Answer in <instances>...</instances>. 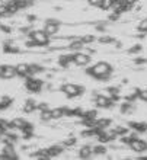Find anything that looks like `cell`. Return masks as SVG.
<instances>
[{
	"label": "cell",
	"instance_id": "20",
	"mask_svg": "<svg viewBox=\"0 0 147 160\" xmlns=\"http://www.w3.org/2000/svg\"><path fill=\"white\" fill-rule=\"evenodd\" d=\"M119 111H121V114H130V112H133V111H134V105H133L131 102L125 101V102H124V103L121 105Z\"/></svg>",
	"mask_w": 147,
	"mask_h": 160
},
{
	"label": "cell",
	"instance_id": "38",
	"mask_svg": "<svg viewBox=\"0 0 147 160\" xmlns=\"http://www.w3.org/2000/svg\"><path fill=\"white\" fill-rule=\"evenodd\" d=\"M88 2L90 6H98V8H101L102 4V0H88Z\"/></svg>",
	"mask_w": 147,
	"mask_h": 160
},
{
	"label": "cell",
	"instance_id": "22",
	"mask_svg": "<svg viewBox=\"0 0 147 160\" xmlns=\"http://www.w3.org/2000/svg\"><path fill=\"white\" fill-rule=\"evenodd\" d=\"M111 122L112 121H111L109 118H101L96 121V127L98 128H102V130H106V128L111 125Z\"/></svg>",
	"mask_w": 147,
	"mask_h": 160
},
{
	"label": "cell",
	"instance_id": "9",
	"mask_svg": "<svg viewBox=\"0 0 147 160\" xmlns=\"http://www.w3.org/2000/svg\"><path fill=\"white\" fill-rule=\"evenodd\" d=\"M72 63H74V54H64V55H60L58 58V64L61 67H68Z\"/></svg>",
	"mask_w": 147,
	"mask_h": 160
},
{
	"label": "cell",
	"instance_id": "4",
	"mask_svg": "<svg viewBox=\"0 0 147 160\" xmlns=\"http://www.w3.org/2000/svg\"><path fill=\"white\" fill-rule=\"evenodd\" d=\"M25 88L31 93H38V92H41V89H42V82L35 79L34 76H28V77H25Z\"/></svg>",
	"mask_w": 147,
	"mask_h": 160
},
{
	"label": "cell",
	"instance_id": "6",
	"mask_svg": "<svg viewBox=\"0 0 147 160\" xmlns=\"http://www.w3.org/2000/svg\"><path fill=\"white\" fill-rule=\"evenodd\" d=\"M95 105L98 108H111L114 106V102L109 96H105V95H98L95 98Z\"/></svg>",
	"mask_w": 147,
	"mask_h": 160
},
{
	"label": "cell",
	"instance_id": "33",
	"mask_svg": "<svg viewBox=\"0 0 147 160\" xmlns=\"http://www.w3.org/2000/svg\"><path fill=\"white\" fill-rule=\"evenodd\" d=\"M82 41L84 42V45H86V44H92V42L95 41V37H93V35H84V37H82Z\"/></svg>",
	"mask_w": 147,
	"mask_h": 160
},
{
	"label": "cell",
	"instance_id": "25",
	"mask_svg": "<svg viewBox=\"0 0 147 160\" xmlns=\"http://www.w3.org/2000/svg\"><path fill=\"white\" fill-rule=\"evenodd\" d=\"M39 118H41V121H51V119H53V115H51V109L41 111V114H39Z\"/></svg>",
	"mask_w": 147,
	"mask_h": 160
},
{
	"label": "cell",
	"instance_id": "18",
	"mask_svg": "<svg viewBox=\"0 0 147 160\" xmlns=\"http://www.w3.org/2000/svg\"><path fill=\"white\" fill-rule=\"evenodd\" d=\"M106 153H108V148H106L102 143L96 144V146L93 147V154H96V156H105Z\"/></svg>",
	"mask_w": 147,
	"mask_h": 160
},
{
	"label": "cell",
	"instance_id": "45",
	"mask_svg": "<svg viewBox=\"0 0 147 160\" xmlns=\"http://www.w3.org/2000/svg\"><path fill=\"white\" fill-rule=\"evenodd\" d=\"M4 67L6 66H0V77H3V74H4Z\"/></svg>",
	"mask_w": 147,
	"mask_h": 160
},
{
	"label": "cell",
	"instance_id": "28",
	"mask_svg": "<svg viewBox=\"0 0 147 160\" xmlns=\"http://www.w3.org/2000/svg\"><path fill=\"white\" fill-rule=\"evenodd\" d=\"M114 130L117 131L118 137H122V135L128 134V128H127V127H115V128H114Z\"/></svg>",
	"mask_w": 147,
	"mask_h": 160
},
{
	"label": "cell",
	"instance_id": "46",
	"mask_svg": "<svg viewBox=\"0 0 147 160\" xmlns=\"http://www.w3.org/2000/svg\"><path fill=\"white\" fill-rule=\"evenodd\" d=\"M143 63H146L143 58H139V60H135V64H143Z\"/></svg>",
	"mask_w": 147,
	"mask_h": 160
},
{
	"label": "cell",
	"instance_id": "3",
	"mask_svg": "<svg viewBox=\"0 0 147 160\" xmlns=\"http://www.w3.org/2000/svg\"><path fill=\"white\" fill-rule=\"evenodd\" d=\"M61 90H63L68 98H79L80 95L84 93V89L82 88V86H79V84H72V83L63 84Z\"/></svg>",
	"mask_w": 147,
	"mask_h": 160
},
{
	"label": "cell",
	"instance_id": "31",
	"mask_svg": "<svg viewBox=\"0 0 147 160\" xmlns=\"http://www.w3.org/2000/svg\"><path fill=\"white\" fill-rule=\"evenodd\" d=\"M8 15H10V13H9V6L6 3L0 4V18H2V16H8Z\"/></svg>",
	"mask_w": 147,
	"mask_h": 160
},
{
	"label": "cell",
	"instance_id": "21",
	"mask_svg": "<svg viewBox=\"0 0 147 160\" xmlns=\"http://www.w3.org/2000/svg\"><path fill=\"white\" fill-rule=\"evenodd\" d=\"M12 122V128H18V130H22L23 127H25V124L28 121H25L23 118H15L13 121H10Z\"/></svg>",
	"mask_w": 147,
	"mask_h": 160
},
{
	"label": "cell",
	"instance_id": "35",
	"mask_svg": "<svg viewBox=\"0 0 147 160\" xmlns=\"http://www.w3.org/2000/svg\"><path fill=\"white\" fill-rule=\"evenodd\" d=\"M119 16H121V13L119 12H117V10H114L112 13H111L109 15V21H118V19H119Z\"/></svg>",
	"mask_w": 147,
	"mask_h": 160
},
{
	"label": "cell",
	"instance_id": "7",
	"mask_svg": "<svg viewBox=\"0 0 147 160\" xmlns=\"http://www.w3.org/2000/svg\"><path fill=\"white\" fill-rule=\"evenodd\" d=\"M130 147H131V150L135 153H143L147 150V143L140 138H135V140H133V143L130 144Z\"/></svg>",
	"mask_w": 147,
	"mask_h": 160
},
{
	"label": "cell",
	"instance_id": "36",
	"mask_svg": "<svg viewBox=\"0 0 147 160\" xmlns=\"http://www.w3.org/2000/svg\"><path fill=\"white\" fill-rule=\"evenodd\" d=\"M106 134H108V137H109V140L111 141H114V140L118 137V134H117V131L115 130H109V131H106Z\"/></svg>",
	"mask_w": 147,
	"mask_h": 160
},
{
	"label": "cell",
	"instance_id": "43",
	"mask_svg": "<svg viewBox=\"0 0 147 160\" xmlns=\"http://www.w3.org/2000/svg\"><path fill=\"white\" fill-rule=\"evenodd\" d=\"M137 2H139V0H125V3H127V4H131V6L137 4Z\"/></svg>",
	"mask_w": 147,
	"mask_h": 160
},
{
	"label": "cell",
	"instance_id": "12",
	"mask_svg": "<svg viewBox=\"0 0 147 160\" xmlns=\"http://www.w3.org/2000/svg\"><path fill=\"white\" fill-rule=\"evenodd\" d=\"M84 47V42L82 41V38H73L68 44V48L73 51H80Z\"/></svg>",
	"mask_w": 147,
	"mask_h": 160
},
{
	"label": "cell",
	"instance_id": "29",
	"mask_svg": "<svg viewBox=\"0 0 147 160\" xmlns=\"http://www.w3.org/2000/svg\"><path fill=\"white\" fill-rule=\"evenodd\" d=\"M137 29H139L141 34H147V18L140 22V23H139V28H137Z\"/></svg>",
	"mask_w": 147,
	"mask_h": 160
},
{
	"label": "cell",
	"instance_id": "37",
	"mask_svg": "<svg viewBox=\"0 0 147 160\" xmlns=\"http://www.w3.org/2000/svg\"><path fill=\"white\" fill-rule=\"evenodd\" d=\"M25 45L28 47V48H32V47H38V45H37V42H35L34 39L31 38V37H29V39H28V41L25 42Z\"/></svg>",
	"mask_w": 147,
	"mask_h": 160
},
{
	"label": "cell",
	"instance_id": "26",
	"mask_svg": "<svg viewBox=\"0 0 147 160\" xmlns=\"http://www.w3.org/2000/svg\"><path fill=\"white\" fill-rule=\"evenodd\" d=\"M84 112H86V109H82V108H74V109L72 111V117H76V118H83L84 117Z\"/></svg>",
	"mask_w": 147,
	"mask_h": 160
},
{
	"label": "cell",
	"instance_id": "42",
	"mask_svg": "<svg viewBox=\"0 0 147 160\" xmlns=\"http://www.w3.org/2000/svg\"><path fill=\"white\" fill-rule=\"evenodd\" d=\"M26 21L29 22V23H32V22H35V21H37V18H35V15H29V16L26 18Z\"/></svg>",
	"mask_w": 147,
	"mask_h": 160
},
{
	"label": "cell",
	"instance_id": "11",
	"mask_svg": "<svg viewBox=\"0 0 147 160\" xmlns=\"http://www.w3.org/2000/svg\"><path fill=\"white\" fill-rule=\"evenodd\" d=\"M130 128H133L134 131H137V132H147V122H133L131 121L130 124Z\"/></svg>",
	"mask_w": 147,
	"mask_h": 160
},
{
	"label": "cell",
	"instance_id": "47",
	"mask_svg": "<svg viewBox=\"0 0 147 160\" xmlns=\"http://www.w3.org/2000/svg\"><path fill=\"white\" fill-rule=\"evenodd\" d=\"M140 160H147V156H144V157H140Z\"/></svg>",
	"mask_w": 147,
	"mask_h": 160
},
{
	"label": "cell",
	"instance_id": "32",
	"mask_svg": "<svg viewBox=\"0 0 147 160\" xmlns=\"http://www.w3.org/2000/svg\"><path fill=\"white\" fill-rule=\"evenodd\" d=\"M76 143H77V140H76L74 137H70L68 140L64 141V146H66V147H73V146H76Z\"/></svg>",
	"mask_w": 147,
	"mask_h": 160
},
{
	"label": "cell",
	"instance_id": "40",
	"mask_svg": "<svg viewBox=\"0 0 147 160\" xmlns=\"http://www.w3.org/2000/svg\"><path fill=\"white\" fill-rule=\"evenodd\" d=\"M140 50H141V45H134L130 48V52L131 54H135V52H140Z\"/></svg>",
	"mask_w": 147,
	"mask_h": 160
},
{
	"label": "cell",
	"instance_id": "16",
	"mask_svg": "<svg viewBox=\"0 0 147 160\" xmlns=\"http://www.w3.org/2000/svg\"><path fill=\"white\" fill-rule=\"evenodd\" d=\"M13 105V99L10 96H4L2 98V101H0V111H6L9 109L10 106Z\"/></svg>",
	"mask_w": 147,
	"mask_h": 160
},
{
	"label": "cell",
	"instance_id": "10",
	"mask_svg": "<svg viewBox=\"0 0 147 160\" xmlns=\"http://www.w3.org/2000/svg\"><path fill=\"white\" fill-rule=\"evenodd\" d=\"M16 73H18V76H19V77H28V76H31V73H29V64L19 63L16 66Z\"/></svg>",
	"mask_w": 147,
	"mask_h": 160
},
{
	"label": "cell",
	"instance_id": "13",
	"mask_svg": "<svg viewBox=\"0 0 147 160\" xmlns=\"http://www.w3.org/2000/svg\"><path fill=\"white\" fill-rule=\"evenodd\" d=\"M3 51L8 52V54H16V52H19V48L12 41H6L3 44Z\"/></svg>",
	"mask_w": 147,
	"mask_h": 160
},
{
	"label": "cell",
	"instance_id": "34",
	"mask_svg": "<svg viewBox=\"0 0 147 160\" xmlns=\"http://www.w3.org/2000/svg\"><path fill=\"white\" fill-rule=\"evenodd\" d=\"M99 42H101V44H112L114 42V38H111V37H101V38H99Z\"/></svg>",
	"mask_w": 147,
	"mask_h": 160
},
{
	"label": "cell",
	"instance_id": "17",
	"mask_svg": "<svg viewBox=\"0 0 147 160\" xmlns=\"http://www.w3.org/2000/svg\"><path fill=\"white\" fill-rule=\"evenodd\" d=\"M15 76H18L16 67H13V66H6V67H4L3 79H12V77H15Z\"/></svg>",
	"mask_w": 147,
	"mask_h": 160
},
{
	"label": "cell",
	"instance_id": "44",
	"mask_svg": "<svg viewBox=\"0 0 147 160\" xmlns=\"http://www.w3.org/2000/svg\"><path fill=\"white\" fill-rule=\"evenodd\" d=\"M96 31H99V32H104V31H105V26H104V25H96Z\"/></svg>",
	"mask_w": 147,
	"mask_h": 160
},
{
	"label": "cell",
	"instance_id": "19",
	"mask_svg": "<svg viewBox=\"0 0 147 160\" xmlns=\"http://www.w3.org/2000/svg\"><path fill=\"white\" fill-rule=\"evenodd\" d=\"M37 109V103H35L34 101H26L25 105H23V112L25 114H31V112H34V111Z\"/></svg>",
	"mask_w": 147,
	"mask_h": 160
},
{
	"label": "cell",
	"instance_id": "39",
	"mask_svg": "<svg viewBox=\"0 0 147 160\" xmlns=\"http://www.w3.org/2000/svg\"><path fill=\"white\" fill-rule=\"evenodd\" d=\"M37 109H39V111H45V109H51V108L48 106V103H39V105H37Z\"/></svg>",
	"mask_w": 147,
	"mask_h": 160
},
{
	"label": "cell",
	"instance_id": "15",
	"mask_svg": "<svg viewBox=\"0 0 147 160\" xmlns=\"http://www.w3.org/2000/svg\"><path fill=\"white\" fill-rule=\"evenodd\" d=\"M92 154H93V147H90V146H83V147L79 150L80 159H89Z\"/></svg>",
	"mask_w": 147,
	"mask_h": 160
},
{
	"label": "cell",
	"instance_id": "41",
	"mask_svg": "<svg viewBox=\"0 0 147 160\" xmlns=\"http://www.w3.org/2000/svg\"><path fill=\"white\" fill-rule=\"evenodd\" d=\"M0 29L3 31V32H6V34H10V32H12L10 26H6V25H0Z\"/></svg>",
	"mask_w": 147,
	"mask_h": 160
},
{
	"label": "cell",
	"instance_id": "24",
	"mask_svg": "<svg viewBox=\"0 0 147 160\" xmlns=\"http://www.w3.org/2000/svg\"><path fill=\"white\" fill-rule=\"evenodd\" d=\"M51 115H53V119H60V118H63V117H64L63 108H53V109H51Z\"/></svg>",
	"mask_w": 147,
	"mask_h": 160
},
{
	"label": "cell",
	"instance_id": "8",
	"mask_svg": "<svg viewBox=\"0 0 147 160\" xmlns=\"http://www.w3.org/2000/svg\"><path fill=\"white\" fill-rule=\"evenodd\" d=\"M90 63V55L83 52H74V64L77 66H88Z\"/></svg>",
	"mask_w": 147,
	"mask_h": 160
},
{
	"label": "cell",
	"instance_id": "1",
	"mask_svg": "<svg viewBox=\"0 0 147 160\" xmlns=\"http://www.w3.org/2000/svg\"><path fill=\"white\" fill-rule=\"evenodd\" d=\"M86 74L101 80V82H106V80H109L111 74H112V66L105 63V61H101V63L95 64L92 67L86 68Z\"/></svg>",
	"mask_w": 147,
	"mask_h": 160
},
{
	"label": "cell",
	"instance_id": "2",
	"mask_svg": "<svg viewBox=\"0 0 147 160\" xmlns=\"http://www.w3.org/2000/svg\"><path fill=\"white\" fill-rule=\"evenodd\" d=\"M29 37L37 42L38 47H47L50 45V37L47 35V32L44 29H35L29 34Z\"/></svg>",
	"mask_w": 147,
	"mask_h": 160
},
{
	"label": "cell",
	"instance_id": "27",
	"mask_svg": "<svg viewBox=\"0 0 147 160\" xmlns=\"http://www.w3.org/2000/svg\"><path fill=\"white\" fill-rule=\"evenodd\" d=\"M83 118L98 119V111H96V109H90V111L86 109V112H84V117H83Z\"/></svg>",
	"mask_w": 147,
	"mask_h": 160
},
{
	"label": "cell",
	"instance_id": "5",
	"mask_svg": "<svg viewBox=\"0 0 147 160\" xmlns=\"http://www.w3.org/2000/svg\"><path fill=\"white\" fill-rule=\"evenodd\" d=\"M60 26V22L55 21V19H48V21L45 22V26H44V31L47 32V35L48 37H54L57 32H58V28Z\"/></svg>",
	"mask_w": 147,
	"mask_h": 160
},
{
	"label": "cell",
	"instance_id": "14",
	"mask_svg": "<svg viewBox=\"0 0 147 160\" xmlns=\"http://www.w3.org/2000/svg\"><path fill=\"white\" fill-rule=\"evenodd\" d=\"M64 147H66V146H61V144H54V146L48 147V150H50V154H51V159H53V157L60 156V154L64 152Z\"/></svg>",
	"mask_w": 147,
	"mask_h": 160
},
{
	"label": "cell",
	"instance_id": "23",
	"mask_svg": "<svg viewBox=\"0 0 147 160\" xmlns=\"http://www.w3.org/2000/svg\"><path fill=\"white\" fill-rule=\"evenodd\" d=\"M44 72V67L39 66V64H29V73L31 76H34V74H38V73H42Z\"/></svg>",
	"mask_w": 147,
	"mask_h": 160
},
{
	"label": "cell",
	"instance_id": "30",
	"mask_svg": "<svg viewBox=\"0 0 147 160\" xmlns=\"http://www.w3.org/2000/svg\"><path fill=\"white\" fill-rule=\"evenodd\" d=\"M112 3H114V0H102L101 9H104V10H109V9H112Z\"/></svg>",
	"mask_w": 147,
	"mask_h": 160
}]
</instances>
